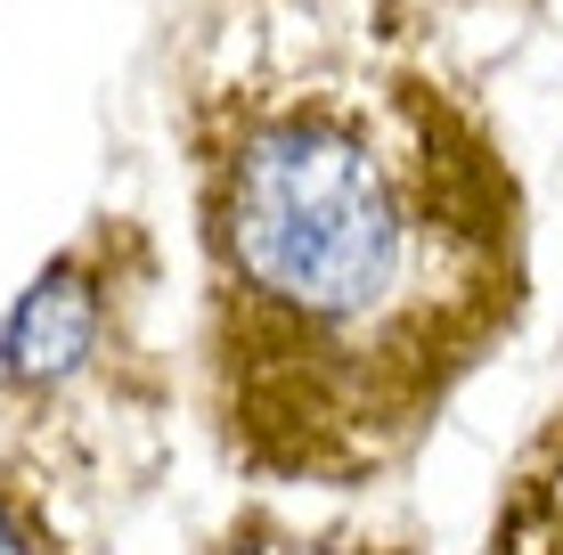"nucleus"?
I'll list each match as a JSON object with an SVG mask.
<instances>
[{
  "mask_svg": "<svg viewBox=\"0 0 563 555\" xmlns=\"http://www.w3.org/2000/svg\"><path fill=\"white\" fill-rule=\"evenodd\" d=\"M221 286L278 328L343 335L393 311L417 262L409 180L352 107H278L212 171Z\"/></svg>",
  "mask_w": 563,
  "mask_h": 555,
  "instance_id": "nucleus-1",
  "label": "nucleus"
},
{
  "mask_svg": "<svg viewBox=\"0 0 563 555\" xmlns=\"http://www.w3.org/2000/svg\"><path fill=\"white\" fill-rule=\"evenodd\" d=\"M99 328H107L99 278L82 270V254H57L49 270L9 302V319H0V376H9L16 392H57L66 376L90 368Z\"/></svg>",
  "mask_w": 563,
  "mask_h": 555,
  "instance_id": "nucleus-2",
  "label": "nucleus"
},
{
  "mask_svg": "<svg viewBox=\"0 0 563 555\" xmlns=\"http://www.w3.org/2000/svg\"><path fill=\"white\" fill-rule=\"evenodd\" d=\"M0 555H33V547H25V531L9 523V507H0Z\"/></svg>",
  "mask_w": 563,
  "mask_h": 555,
  "instance_id": "nucleus-3",
  "label": "nucleus"
},
{
  "mask_svg": "<svg viewBox=\"0 0 563 555\" xmlns=\"http://www.w3.org/2000/svg\"><path fill=\"white\" fill-rule=\"evenodd\" d=\"M295 555H327V547H295Z\"/></svg>",
  "mask_w": 563,
  "mask_h": 555,
  "instance_id": "nucleus-4",
  "label": "nucleus"
}]
</instances>
